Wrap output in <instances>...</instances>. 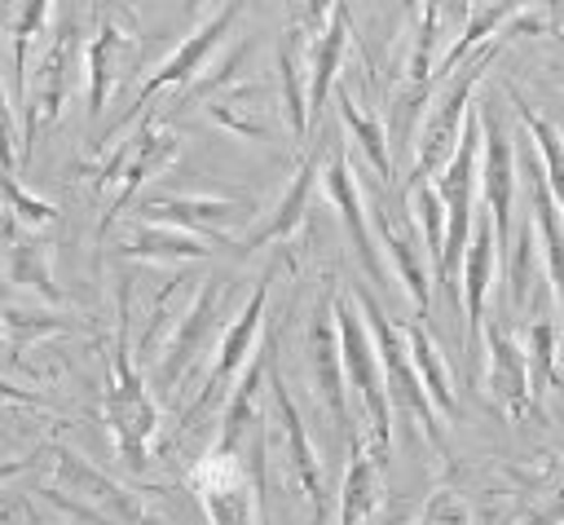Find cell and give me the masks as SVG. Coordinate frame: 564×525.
Returning <instances> with one entry per match:
<instances>
[{
	"label": "cell",
	"instance_id": "6da1fadb",
	"mask_svg": "<svg viewBox=\"0 0 564 525\" xmlns=\"http://www.w3.org/2000/svg\"><path fill=\"white\" fill-rule=\"evenodd\" d=\"M101 419L115 437L119 459L132 472H145L150 463V441L159 432V401L150 397L137 353L128 344V282L119 287V322H115V344H110V375L101 393Z\"/></svg>",
	"mask_w": 564,
	"mask_h": 525
},
{
	"label": "cell",
	"instance_id": "7a4b0ae2",
	"mask_svg": "<svg viewBox=\"0 0 564 525\" xmlns=\"http://www.w3.org/2000/svg\"><path fill=\"white\" fill-rule=\"evenodd\" d=\"M498 44H502V40L480 44L454 75L441 79V93L427 101V110H423V119H419V132H414V163H410L405 190L419 185V181H432V176L449 163V154H454V146H458V132H463V119H467V110H471V93H476V84L485 79V71L494 66Z\"/></svg>",
	"mask_w": 564,
	"mask_h": 525
},
{
	"label": "cell",
	"instance_id": "3957f363",
	"mask_svg": "<svg viewBox=\"0 0 564 525\" xmlns=\"http://www.w3.org/2000/svg\"><path fill=\"white\" fill-rule=\"evenodd\" d=\"M330 309H335V335H339L344 379H348V388H352V397H357V406L366 415V446L388 468V454H392V401H388V384H383V366H379L370 326H366L357 300H348L339 291H335Z\"/></svg>",
	"mask_w": 564,
	"mask_h": 525
},
{
	"label": "cell",
	"instance_id": "277c9868",
	"mask_svg": "<svg viewBox=\"0 0 564 525\" xmlns=\"http://www.w3.org/2000/svg\"><path fill=\"white\" fill-rule=\"evenodd\" d=\"M352 300H357V309H361V318H366V326H370V340H375V353H379V366H383V384H388L392 410L405 415V419H414L419 432L432 441V450L445 454L441 410L432 406V397H427V388H423V379H419V371H414V362H410L405 326H397V322L383 313V304H379V296H375L370 287H352Z\"/></svg>",
	"mask_w": 564,
	"mask_h": 525
},
{
	"label": "cell",
	"instance_id": "5b68a950",
	"mask_svg": "<svg viewBox=\"0 0 564 525\" xmlns=\"http://www.w3.org/2000/svg\"><path fill=\"white\" fill-rule=\"evenodd\" d=\"M53 454H57V490H44L53 503H62L66 512H75L79 521H93V525H159L137 490L110 481L84 454L66 450L57 441H53Z\"/></svg>",
	"mask_w": 564,
	"mask_h": 525
},
{
	"label": "cell",
	"instance_id": "8992f818",
	"mask_svg": "<svg viewBox=\"0 0 564 525\" xmlns=\"http://www.w3.org/2000/svg\"><path fill=\"white\" fill-rule=\"evenodd\" d=\"M176 150H181V137H176L163 119L141 115V124L132 128V137L119 141V146L101 159V168H97V176H93V194H101L106 185H115V199H110V207L101 212V234L123 216V207L141 194V185L154 181V176L176 159Z\"/></svg>",
	"mask_w": 564,
	"mask_h": 525
},
{
	"label": "cell",
	"instance_id": "52a82bcc",
	"mask_svg": "<svg viewBox=\"0 0 564 525\" xmlns=\"http://www.w3.org/2000/svg\"><path fill=\"white\" fill-rule=\"evenodd\" d=\"M264 309H269V274L256 282V291L247 296V304H242V309L229 318V326L220 331V340H216V362H212V371H207L198 397L185 406V415H181V432H194V428H198V424L229 397L234 379L242 375V366L251 362V353H256V344H260Z\"/></svg>",
	"mask_w": 564,
	"mask_h": 525
},
{
	"label": "cell",
	"instance_id": "ba28073f",
	"mask_svg": "<svg viewBox=\"0 0 564 525\" xmlns=\"http://www.w3.org/2000/svg\"><path fill=\"white\" fill-rule=\"evenodd\" d=\"M238 13H242V0H225V9H216L198 31H189L176 49H172V57H163L159 66H154V75H145V84L137 88V97H132V106L110 124V132L97 141V146H106V141H115V132H123L132 119H141L145 115V106H150V97H159L163 88H189L194 79H198V71L212 62V53L229 40V31H234V22H238Z\"/></svg>",
	"mask_w": 564,
	"mask_h": 525
},
{
	"label": "cell",
	"instance_id": "9c48e42d",
	"mask_svg": "<svg viewBox=\"0 0 564 525\" xmlns=\"http://www.w3.org/2000/svg\"><path fill=\"white\" fill-rule=\"evenodd\" d=\"M75 75H79V22L66 18L53 35V44L44 49L40 66L31 71L26 79V124H22V163L31 159L35 141L62 119L66 101H70V88H75Z\"/></svg>",
	"mask_w": 564,
	"mask_h": 525
},
{
	"label": "cell",
	"instance_id": "30bf717a",
	"mask_svg": "<svg viewBox=\"0 0 564 525\" xmlns=\"http://www.w3.org/2000/svg\"><path fill=\"white\" fill-rule=\"evenodd\" d=\"M225 278L220 274H212V278H203V287H198V296L189 300V309L181 313V322L172 326V335L163 340V349H159V366H154V388L167 397L185 375H189V366L212 349V340H216V331H220V322H225Z\"/></svg>",
	"mask_w": 564,
	"mask_h": 525
},
{
	"label": "cell",
	"instance_id": "8fae6325",
	"mask_svg": "<svg viewBox=\"0 0 564 525\" xmlns=\"http://www.w3.org/2000/svg\"><path fill=\"white\" fill-rule=\"evenodd\" d=\"M189 490L198 494L203 512L212 525H256L260 512V485L251 476V468L234 454V450H207L194 468H189Z\"/></svg>",
	"mask_w": 564,
	"mask_h": 525
},
{
	"label": "cell",
	"instance_id": "7c38bea8",
	"mask_svg": "<svg viewBox=\"0 0 564 525\" xmlns=\"http://www.w3.org/2000/svg\"><path fill=\"white\" fill-rule=\"evenodd\" d=\"M330 300H335V291H326L317 300L313 322H308V375H313V388H317L322 410L335 424V437L348 446V437L357 432V424H352V410H348V379H344V357H339V335H335V309H330Z\"/></svg>",
	"mask_w": 564,
	"mask_h": 525
},
{
	"label": "cell",
	"instance_id": "4fadbf2b",
	"mask_svg": "<svg viewBox=\"0 0 564 525\" xmlns=\"http://www.w3.org/2000/svg\"><path fill=\"white\" fill-rule=\"evenodd\" d=\"M480 349H485V393H489V401H494L511 424H524V419L542 415V410H538V397H533V384H529L524 344H520L502 322H485Z\"/></svg>",
	"mask_w": 564,
	"mask_h": 525
},
{
	"label": "cell",
	"instance_id": "5bb4252c",
	"mask_svg": "<svg viewBox=\"0 0 564 525\" xmlns=\"http://www.w3.org/2000/svg\"><path fill=\"white\" fill-rule=\"evenodd\" d=\"M476 110H480V194H485V212H489V221H494L498 247H507L520 163H516L511 137H507V128H502L498 110H494L489 101H480Z\"/></svg>",
	"mask_w": 564,
	"mask_h": 525
},
{
	"label": "cell",
	"instance_id": "9a60e30c",
	"mask_svg": "<svg viewBox=\"0 0 564 525\" xmlns=\"http://www.w3.org/2000/svg\"><path fill=\"white\" fill-rule=\"evenodd\" d=\"M322 190L326 199L335 203L339 221H344V234L361 260V269L370 274V282H388V269H383V251L375 247L370 238V216H366V203H361V185H357V172H352V159H348V146L339 141L322 168Z\"/></svg>",
	"mask_w": 564,
	"mask_h": 525
},
{
	"label": "cell",
	"instance_id": "2e32d148",
	"mask_svg": "<svg viewBox=\"0 0 564 525\" xmlns=\"http://www.w3.org/2000/svg\"><path fill=\"white\" fill-rule=\"evenodd\" d=\"M269 397H273V410H278V424H282L291 476H295V485H300L304 499H308V516H313V525H326L322 459H317V450H313V441H308V428H304V419H300V410H295V401H291V388H286V379H282V371H278V353L269 357Z\"/></svg>",
	"mask_w": 564,
	"mask_h": 525
},
{
	"label": "cell",
	"instance_id": "e0dca14e",
	"mask_svg": "<svg viewBox=\"0 0 564 525\" xmlns=\"http://www.w3.org/2000/svg\"><path fill=\"white\" fill-rule=\"evenodd\" d=\"M141 221L176 225L189 234H203L207 243H229V225L251 212L247 199H220V194H154L137 203Z\"/></svg>",
	"mask_w": 564,
	"mask_h": 525
},
{
	"label": "cell",
	"instance_id": "ac0fdd59",
	"mask_svg": "<svg viewBox=\"0 0 564 525\" xmlns=\"http://www.w3.org/2000/svg\"><path fill=\"white\" fill-rule=\"evenodd\" d=\"M366 216H370V225H375V234H379V251L388 256L397 282L405 287V296H410V304H414V318H427V309H432V278H427L423 251H419V243H414V229L392 216V207H388L383 194L370 199V212H366Z\"/></svg>",
	"mask_w": 564,
	"mask_h": 525
},
{
	"label": "cell",
	"instance_id": "d6986e66",
	"mask_svg": "<svg viewBox=\"0 0 564 525\" xmlns=\"http://www.w3.org/2000/svg\"><path fill=\"white\" fill-rule=\"evenodd\" d=\"M494 269H498V234H494L489 212H476L467 256H463V282H458V291H463V344L471 357H476L480 335H485V300H489Z\"/></svg>",
	"mask_w": 564,
	"mask_h": 525
},
{
	"label": "cell",
	"instance_id": "ffe728a7",
	"mask_svg": "<svg viewBox=\"0 0 564 525\" xmlns=\"http://www.w3.org/2000/svg\"><path fill=\"white\" fill-rule=\"evenodd\" d=\"M520 181L529 190V216L538 225V247H542V265H546V282H551V296L560 300L564 309V216H560V203L546 185V172H542V159H538V146L529 141L524 154H520Z\"/></svg>",
	"mask_w": 564,
	"mask_h": 525
},
{
	"label": "cell",
	"instance_id": "44dd1931",
	"mask_svg": "<svg viewBox=\"0 0 564 525\" xmlns=\"http://www.w3.org/2000/svg\"><path fill=\"white\" fill-rule=\"evenodd\" d=\"M141 44L132 31H123L115 18H101L88 49H84V71H88V119H101L110 93L123 84L128 66L137 62Z\"/></svg>",
	"mask_w": 564,
	"mask_h": 525
},
{
	"label": "cell",
	"instance_id": "7402d4cb",
	"mask_svg": "<svg viewBox=\"0 0 564 525\" xmlns=\"http://www.w3.org/2000/svg\"><path fill=\"white\" fill-rule=\"evenodd\" d=\"M278 353V340L269 335V340H260L256 344V353H251V362L242 366V375L234 379V388H229V397H225V410H220V432H216V450H234L238 454V446L242 441H251V432L264 424L260 419V397H264V379H269V357Z\"/></svg>",
	"mask_w": 564,
	"mask_h": 525
},
{
	"label": "cell",
	"instance_id": "603a6c76",
	"mask_svg": "<svg viewBox=\"0 0 564 525\" xmlns=\"http://www.w3.org/2000/svg\"><path fill=\"white\" fill-rule=\"evenodd\" d=\"M317 185H322V146H313V150L300 159V168H295L291 185L282 190V199L273 203V212H269V216H264L238 247H242V251H256V247H269V243H286V238L304 225Z\"/></svg>",
	"mask_w": 564,
	"mask_h": 525
},
{
	"label": "cell",
	"instance_id": "cb8c5ba5",
	"mask_svg": "<svg viewBox=\"0 0 564 525\" xmlns=\"http://www.w3.org/2000/svg\"><path fill=\"white\" fill-rule=\"evenodd\" d=\"M348 40H352V13H348V0H335L322 35L308 44V128L326 115V101H330L339 71H344Z\"/></svg>",
	"mask_w": 564,
	"mask_h": 525
},
{
	"label": "cell",
	"instance_id": "d4e9b609",
	"mask_svg": "<svg viewBox=\"0 0 564 525\" xmlns=\"http://www.w3.org/2000/svg\"><path fill=\"white\" fill-rule=\"evenodd\" d=\"M269 101H273V93H269V84H260V79H229V84H220V88H212V93L203 97L207 115H212L225 132H234V137H242V141H264V137H269V128H273Z\"/></svg>",
	"mask_w": 564,
	"mask_h": 525
},
{
	"label": "cell",
	"instance_id": "484cf974",
	"mask_svg": "<svg viewBox=\"0 0 564 525\" xmlns=\"http://www.w3.org/2000/svg\"><path fill=\"white\" fill-rule=\"evenodd\" d=\"M388 485H383V463L375 459V450L366 446L361 432L348 437V463H344V481H339V516L335 525H361L379 512Z\"/></svg>",
	"mask_w": 564,
	"mask_h": 525
},
{
	"label": "cell",
	"instance_id": "4316f807",
	"mask_svg": "<svg viewBox=\"0 0 564 525\" xmlns=\"http://www.w3.org/2000/svg\"><path fill=\"white\" fill-rule=\"evenodd\" d=\"M119 251L132 256V260H172V265H185V260H207L212 256V243L203 234H189V229H176V225L137 221L123 234Z\"/></svg>",
	"mask_w": 564,
	"mask_h": 525
},
{
	"label": "cell",
	"instance_id": "83f0119b",
	"mask_svg": "<svg viewBox=\"0 0 564 525\" xmlns=\"http://www.w3.org/2000/svg\"><path fill=\"white\" fill-rule=\"evenodd\" d=\"M520 9H529V0H480L471 13H467V22H463V31L454 35V44L436 57V75L432 79H445V75H454L480 44H489V40H498L502 35V26L520 13Z\"/></svg>",
	"mask_w": 564,
	"mask_h": 525
},
{
	"label": "cell",
	"instance_id": "f1b7e54d",
	"mask_svg": "<svg viewBox=\"0 0 564 525\" xmlns=\"http://www.w3.org/2000/svg\"><path fill=\"white\" fill-rule=\"evenodd\" d=\"M4 269H9V282L35 291L48 304H62V291H57L53 269H48V247L31 229H22L18 221L4 225Z\"/></svg>",
	"mask_w": 564,
	"mask_h": 525
},
{
	"label": "cell",
	"instance_id": "f546056e",
	"mask_svg": "<svg viewBox=\"0 0 564 525\" xmlns=\"http://www.w3.org/2000/svg\"><path fill=\"white\" fill-rule=\"evenodd\" d=\"M538 251H542L538 225H533V216H524L520 238L507 256V304L516 313H529V318H538V296H542V278H546V265L538 260Z\"/></svg>",
	"mask_w": 564,
	"mask_h": 525
},
{
	"label": "cell",
	"instance_id": "4dcf8cb0",
	"mask_svg": "<svg viewBox=\"0 0 564 525\" xmlns=\"http://www.w3.org/2000/svg\"><path fill=\"white\" fill-rule=\"evenodd\" d=\"M405 344H410V362H414V371H419V379H423V388H427L432 406H436L441 415H458L454 375H449V366H445V357H441V349H436L432 331L423 326V318L405 322Z\"/></svg>",
	"mask_w": 564,
	"mask_h": 525
},
{
	"label": "cell",
	"instance_id": "1f68e13d",
	"mask_svg": "<svg viewBox=\"0 0 564 525\" xmlns=\"http://www.w3.org/2000/svg\"><path fill=\"white\" fill-rule=\"evenodd\" d=\"M330 97H335V106H339V119H344V128H348L352 146L366 154V163L375 168V176L388 185V181H392V146H388V128H383L370 110H361L344 84H335V93H330Z\"/></svg>",
	"mask_w": 564,
	"mask_h": 525
},
{
	"label": "cell",
	"instance_id": "d6a6232c",
	"mask_svg": "<svg viewBox=\"0 0 564 525\" xmlns=\"http://www.w3.org/2000/svg\"><path fill=\"white\" fill-rule=\"evenodd\" d=\"M507 97H511V106H516V115H520V124H524L529 141L538 146V159H542L546 185H551V194H555V203H560V216H564V132H560L546 115H538V110H533L516 88H507Z\"/></svg>",
	"mask_w": 564,
	"mask_h": 525
},
{
	"label": "cell",
	"instance_id": "836d02e7",
	"mask_svg": "<svg viewBox=\"0 0 564 525\" xmlns=\"http://www.w3.org/2000/svg\"><path fill=\"white\" fill-rule=\"evenodd\" d=\"M300 31L286 26L282 44H278V84H282V115L295 141L308 137V93H304V66H300Z\"/></svg>",
	"mask_w": 564,
	"mask_h": 525
},
{
	"label": "cell",
	"instance_id": "e575fe53",
	"mask_svg": "<svg viewBox=\"0 0 564 525\" xmlns=\"http://www.w3.org/2000/svg\"><path fill=\"white\" fill-rule=\"evenodd\" d=\"M524 357H529L533 397L551 393V384L560 379V371H555V357H560V326H555L546 313L529 318V326H524Z\"/></svg>",
	"mask_w": 564,
	"mask_h": 525
},
{
	"label": "cell",
	"instance_id": "d590c367",
	"mask_svg": "<svg viewBox=\"0 0 564 525\" xmlns=\"http://www.w3.org/2000/svg\"><path fill=\"white\" fill-rule=\"evenodd\" d=\"M405 199H410V207H414V221H419V229H423V247H427L432 269H436V265H441V247H445V203H441V194H436L432 181L410 185Z\"/></svg>",
	"mask_w": 564,
	"mask_h": 525
},
{
	"label": "cell",
	"instance_id": "8d00e7d4",
	"mask_svg": "<svg viewBox=\"0 0 564 525\" xmlns=\"http://www.w3.org/2000/svg\"><path fill=\"white\" fill-rule=\"evenodd\" d=\"M436 40H441V0H427L419 9V31L410 49V84H436Z\"/></svg>",
	"mask_w": 564,
	"mask_h": 525
},
{
	"label": "cell",
	"instance_id": "74e56055",
	"mask_svg": "<svg viewBox=\"0 0 564 525\" xmlns=\"http://www.w3.org/2000/svg\"><path fill=\"white\" fill-rule=\"evenodd\" d=\"M0 199H4V216L18 221L22 229H44V225L57 221V207L35 199V194H26V190H18L13 172H0Z\"/></svg>",
	"mask_w": 564,
	"mask_h": 525
},
{
	"label": "cell",
	"instance_id": "f35d334b",
	"mask_svg": "<svg viewBox=\"0 0 564 525\" xmlns=\"http://www.w3.org/2000/svg\"><path fill=\"white\" fill-rule=\"evenodd\" d=\"M48 9H53V0H22V4H18V13H13L9 44H13V71H18V84H22V71H26L31 44H35V35H40V31H44V22H48Z\"/></svg>",
	"mask_w": 564,
	"mask_h": 525
},
{
	"label": "cell",
	"instance_id": "ab89813d",
	"mask_svg": "<svg viewBox=\"0 0 564 525\" xmlns=\"http://www.w3.org/2000/svg\"><path fill=\"white\" fill-rule=\"evenodd\" d=\"M57 331H66V322L62 318H44V313H26V309H9L4 313V335H9V349L18 353H26L35 340H44V335H57Z\"/></svg>",
	"mask_w": 564,
	"mask_h": 525
},
{
	"label": "cell",
	"instance_id": "60d3db41",
	"mask_svg": "<svg viewBox=\"0 0 564 525\" xmlns=\"http://www.w3.org/2000/svg\"><path fill=\"white\" fill-rule=\"evenodd\" d=\"M419 525H471V507H467V499H463L454 485H436V490L423 499Z\"/></svg>",
	"mask_w": 564,
	"mask_h": 525
},
{
	"label": "cell",
	"instance_id": "b9f144b4",
	"mask_svg": "<svg viewBox=\"0 0 564 525\" xmlns=\"http://www.w3.org/2000/svg\"><path fill=\"white\" fill-rule=\"evenodd\" d=\"M18 168V124H13V106H9V88L0 79V172Z\"/></svg>",
	"mask_w": 564,
	"mask_h": 525
},
{
	"label": "cell",
	"instance_id": "7bdbcfd3",
	"mask_svg": "<svg viewBox=\"0 0 564 525\" xmlns=\"http://www.w3.org/2000/svg\"><path fill=\"white\" fill-rule=\"evenodd\" d=\"M529 525H564V485L542 490V507H533Z\"/></svg>",
	"mask_w": 564,
	"mask_h": 525
},
{
	"label": "cell",
	"instance_id": "ee69618b",
	"mask_svg": "<svg viewBox=\"0 0 564 525\" xmlns=\"http://www.w3.org/2000/svg\"><path fill=\"white\" fill-rule=\"evenodd\" d=\"M48 446H53V441H44V446H35V450H31V454H22V459H4V463H0V485H4L9 476H18V472H26V468H31V463H35V459H40V454L48 450Z\"/></svg>",
	"mask_w": 564,
	"mask_h": 525
},
{
	"label": "cell",
	"instance_id": "f6af8a7d",
	"mask_svg": "<svg viewBox=\"0 0 564 525\" xmlns=\"http://www.w3.org/2000/svg\"><path fill=\"white\" fill-rule=\"evenodd\" d=\"M0 401H18V406H44V397H40V393H31V388H13L9 379H0Z\"/></svg>",
	"mask_w": 564,
	"mask_h": 525
},
{
	"label": "cell",
	"instance_id": "bcb514c9",
	"mask_svg": "<svg viewBox=\"0 0 564 525\" xmlns=\"http://www.w3.org/2000/svg\"><path fill=\"white\" fill-rule=\"evenodd\" d=\"M546 13H551V31H555V35H564V0H555Z\"/></svg>",
	"mask_w": 564,
	"mask_h": 525
},
{
	"label": "cell",
	"instance_id": "7dc6e473",
	"mask_svg": "<svg viewBox=\"0 0 564 525\" xmlns=\"http://www.w3.org/2000/svg\"><path fill=\"white\" fill-rule=\"evenodd\" d=\"M423 4H427V0H405V9H423Z\"/></svg>",
	"mask_w": 564,
	"mask_h": 525
},
{
	"label": "cell",
	"instance_id": "c3c4849f",
	"mask_svg": "<svg viewBox=\"0 0 564 525\" xmlns=\"http://www.w3.org/2000/svg\"><path fill=\"white\" fill-rule=\"evenodd\" d=\"M551 388H555V393H560V397H564V375H560V379H555V384H551Z\"/></svg>",
	"mask_w": 564,
	"mask_h": 525
}]
</instances>
